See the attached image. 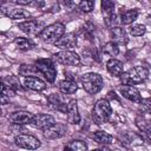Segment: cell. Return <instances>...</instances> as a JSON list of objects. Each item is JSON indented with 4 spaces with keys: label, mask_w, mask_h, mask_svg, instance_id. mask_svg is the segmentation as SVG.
I'll use <instances>...</instances> for the list:
<instances>
[{
    "label": "cell",
    "mask_w": 151,
    "mask_h": 151,
    "mask_svg": "<svg viewBox=\"0 0 151 151\" xmlns=\"http://www.w3.org/2000/svg\"><path fill=\"white\" fill-rule=\"evenodd\" d=\"M53 124H55V119L52 116L46 114V113L34 114L33 119H32V123H31L32 126H34L35 129H41V130H45V129L52 126Z\"/></svg>",
    "instance_id": "10"
},
{
    "label": "cell",
    "mask_w": 151,
    "mask_h": 151,
    "mask_svg": "<svg viewBox=\"0 0 151 151\" xmlns=\"http://www.w3.org/2000/svg\"><path fill=\"white\" fill-rule=\"evenodd\" d=\"M105 22H106V25H107L110 28L116 27V24H117V15H116L114 13L109 14V15L106 17V19H105Z\"/></svg>",
    "instance_id": "35"
},
{
    "label": "cell",
    "mask_w": 151,
    "mask_h": 151,
    "mask_svg": "<svg viewBox=\"0 0 151 151\" xmlns=\"http://www.w3.org/2000/svg\"><path fill=\"white\" fill-rule=\"evenodd\" d=\"M106 68H107L109 73L112 74L113 77H122V74L124 73L122 61H119L118 59H114V58L110 59L106 63Z\"/></svg>",
    "instance_id": "19"
},
{
    "label": "cell",
    "mask_w": 151,
    "mask_h": 151,
    "mask_svg": "<svg viewBox=\"0 0 151 151\" xmlns=\"http://www.w3.org/2000/svg\"><path fill=\"white\" fill-rule=\"evenodd\" d=\"M12 2L17 4V5H28V6H31V4H32V1H29V0H14Z\"/></svg>",
    "instance_id": "36"
},
{
    "label": "cell",
    "mask_w": 151,
    "mask_h": 151,
    "mask_svg": "<svg viewBox=\"0 0 151 151\" xmlns=\"http://www.w3.org/2000/svg\"><path fill=\"white\" fill-rule=\"evenodd\" d=\"M58 87H59V91H60L61 93H64V94H73V93H76L77 90H78L77 83H76V81L67 80V79L60 81L59 85H58Z\"/></svg>",
    "instance_id": "20"
},
{
    "label": "cell",
    "mask_w": 151,
    "mask_h": 151,
    "mask_svg": "<svg viewBox=\"0 0 151 151\" xmlns=\"http://www.w3.org/2000/svg\"><path fill=\"white\" fill-rule=\"evenodd\" d=\"M34 65H35L38 72L41 73L48 83H54V80L57 78V68L51 59L40 58V59L35 60Z\"/></svg>",
    "instance_id": "5"
},
{
    "label": "cell",
    "mask_w": 151,
    "mask_h": 151,
    "mask_svg": "<svg viewBox=\"0 0 151 151\" xmlns=\"http://www.w3.org/2000/svg\"><path fill=\"white\" fill-rule=\"evenodd\" d=\"M136 124H137V126H138L143 132L149 133V132L151 131V123H150L149 120H146L143 116H138V117L136 118Z\"/></svg>",
    "instance_id": "29"
},
{
    "label": "cell",
    "mask_w": 151,
    "mask_h": 151,
    "mask_svg": "<svg viewBox=\"0 0 151 151\" xmlns=\"http://www.w3.org/2000/svg\"><path fill=\"white\" fill-rule=\"evenodd\" d=\"M64 151H87V145H86L85 142L76 139V140L68 142L65 145Z\"/></svg>",
    "instance_id": "24"
},
{
    "label": "cell",
    "mask_w": 151,
    "mask_h": 151,
    "mask_svg": "<svg viewBox=\"0 0 151 151\" xmlns=\"http://www.w3.org/2000/svg\"><path fill=\"white\" fill-rule=\"evenodd\" d=\"M64 34H65V26L61 22H54L52 25L44 27V29L39 34V38L45 42L55 44Z\"/></svg>",
    "instance_id": "3"
},
{
    "label": "cell",
    "mask_w": 151,
    "mask_h": 151,
    "mask_svg": "<svg viewBox=\"0 0 151 151\" xmlns=\"http://www.w3.org/2000/svg\"><path fill=\"white\" fill-rule=\"evenodd\" d=\"M107 98H110V99H114V100L119 101L118 96H117V94H116V92H113V91H110V92L107 93Z\"/></svg>",
    "instance_id": "37"
},
{
    "label": "cell",
    "mask_w": 151,
    "mask_h": 151,
    "mask_svg": "<svg viewBox=\"0 0 151 151\" xmlns=\"http://www.w3.org/2000/svg\"><path fill=\"white\" fill-rule=\"evenodd\" d=\"M92 151H101V150H99V149H94V150H92Z\"/></svg>",
    "instance_id": "39"
},
{
    "label": "cell",
    "mask_w": 151,
    "mask_h": 151,
    "mask_svg": "<svg viewBox=\"0 0 151 151\" xmlns=\"http://www.w3.org/2000/svg\"><path fill=\"white\" fill-rule=\"evenodd\" d=\"M110 35H111L112 41L117 45H126L129 42L127 33L123 27L116 26V27L110 28Z\"/></svg>",
    "instance_id": "14"
},
{
    "label": "cell",
    "mask_w": 151,
    "mask_h": 151,
    "mask_svg": "<svg viewBox=\"0 0 151 151\" xmlns=\"http://www.w3.org/2000/svg\"><path fill=\"white\" fill-rule=\"evenodd\" d=\"M19 28L24 33H26L28 35H39L40 32L44 29L41 22H39L37 20H26V21H22V22L19 24Z\"/></svg>",
    "instance_id": "12"
},
{
    "label": "cell",
    "mask_w": 151,
    "mask_h": 151,
    "mask_svg": "<svg viewBox=\"0 0 151 151\" xmlns=\"http://www.w3.org/2000/svg\"><path fill=\"white\" fill-rule=\"evenodd\" d=\"M67 133V126L63 123H55L52 126L42 130V134L46 139L53 140V139H59L64 137Z\"/></svg>",
    "instance_id": "8"
},
{
    "label": "cell",
    "mask_w": 151,
    "mask_h": 151,
    "mask_svg": "<svg viewBox=\"0 0 151 151\" xmlns=\"http://www.w3.org/2000/svg\"><path fill=\"white\" fill-rule=\"evenodd\" d=\"M14 143L17 146L21 149H26V150H35L40 147V140L37 137L32 134H26V133L15 136Z\"/></svg>",
    "instance_id": "6"
},
{
    "label": "cell",
    "mask_w": 151,
    "mask_h": 151,
    "mask_svg": "<svg viewBox=\"0 0 151 151\" xmlns=\"http://www.w3.org/2000/svg\"><path fill=\"white\" fill-rule=\"evenodd\" d=\"M81 85L83 88L88 93V94H96L98 93L104 85L103 78L100 74L94 73V72H90L86 73L84 76H81Z\"/></svg>",
    "instance_id": "4"
},
{
    "label": "cell",
    "mask_w": 151,
    "mask_h": 151,
    "mask_svg": "<svg viewBox=\"0 0 151 151\" xmlns=\"http://www.w3.org/2000/svg\"><path fill=\"white\" fill-rule=\"evenodd\" d=\"M14 45L20 51H28V50H31V48H33L35 46V44H34V41L32 39H29V38H22V37L15 38Z\"/></svg>",
    "instance_id": "23"
},
{
    "label": "cell",
    "mask_w": 151,
    "mask_h": 151,
    "mask_svg": "<svg viewBox=\"0 0 151 151\" xmlns=\"http://www.w3.org/2000/svg\"><path fill=\"white\" fill-rule=\"evenodd\" d=\"M100 6H101L103 13H105L107 15L109 14H112L113 11H114V2L111 1V0H104V1H101Z\"/></svg>",
    "instance_id": "32"
},
{
    "label": "cell",
    "mask_w": 151,
    "mask_h": 151,
    "mask_svg": "<svg viewBox=\"0 0 151 151\" xmlns=\"http://www.w3.org/2000/svg\"><path fill=\"white\" fill-rule=\"evenodd\" d=\"M145 32H146V27L145 25L142 24H134L130 27V33L133 37H142L143 34H145Z\"/></svg>",
    "instance_id": "30"
},
{
    "label": "cell",
    "mask_w": 151,
    "mask_h": 151,
    "mask_svg": "<svg viewBox=\"0 0 151 151\" xmlns=\"http://www.w3.org/2000/svg\"><path fill=\"white\" fill-rule=\"evenodd\" d=\"M139 112H142V114L151 113V98L142 99L139 103Z\"/></svg>",
    "instance_id": "31"
},
{
    "label": "cell",
    "mask_w": 151,
    "mask_h": 151,
    "mask_svg": "<svg viewBox=\"0 0 151 151\" xmlns=\"http://www.w3.org/2000/svg\"><path fill=\"white\" fill-rule=\"evenodd\" d=\"M55 60L65 66H77L80 64V57L73 51H60L54 54Z\"/></svg>",
    "instance_id": "7"
},
{
    "label": "cell",
    "mask_w": 151,
    "mask_h": 151,
    "mask_svg": "<svg viewBox=\"0 0 151 151\" xmlns=\"http://www.w3.org/2000/svg\"><path fill=\"white\" fill-rule=\"evenodd\" d=\"M4 84H6L8 87L13 88L14 91H18V90H21V85H20V80L17 76H7L4 78Z\"/></svg>",
    "instance_id": "27"
},
{
    "label": "cell",
    "mask_w": 151,
    "mask_h": 151,
    "mask_svg": "<svg viewBox=\"0 0 151 151\" xmlns=\"http://www.w3.org/2000/svg\"><path fill=\"white\" fill-rule=\"evenodd\" d=\"M120 93L124 98H126L127 100L130 101H133V103H140L142 101V96H140V92L138 91L137 87L134 86H130V85H123L120 87Z\"/></svg>",
    "instance_id": "15"
},
{
    "label": "cell",
    "mask_w": 151,
    "mask_h": 151,
    "mask_svg": "<svg viewBox=\"0 0 151 151\" xmlns=\"http://www.w3.org/2000/svg\"><path fill=\"white\" fill-rule=\"evenodd\" d=\"M147 77H149L147 68H145L144 66H134V67H131L130 70L125 71L122 74L120 80H122L123 85L133 86L136 84L143 83L144 80L147 79Z\"/></svg>",
    "instance_id": "1"
},
{
    "label": "cell",
    "mask_w": 151,
    "mask_h": 151,
    "mask_svg": "<svg viewBox=\"0 0 151 151\" xmlns=\"http://www.w3.org/2000/svg\"><path fill=\"white\" fill-rule=\"evenodd\" d=\"M78 6H79V9H80L81 12L88 13V12H91V11L93 9V7H94V1H87V0L80 1V2L78 4Z\"/></svg>",
    "instance_id": "33"
},
{
    "label": "cell",
    "mask_w": 151,
    "mask_h": 151,
    "mask_svg": "<svg viewBox=\"0 0 151 151\" xmlns=\"http://www.w3.org/2000/svg\"><path fill=\"white\" fill-rule=\"evenodd\" d=\"M1 13L13 20H19V19H26L29 18V13L22 8H9L6 6H1Z\"/></svg>",
    "instance_id": "16"
},
{
    "label": "cell",
    "mask_w": 151,
    "mask_h": 151,
    "mask_svg": "<svg viewBox=\"0 0 151 151\" xmlns=\"http://www.w3.org/2000/svg\"><path fill=\"white\" fill-rule=\"evenodd\" d=\"M33 116L31 112L28 111H24V110H19V111H13L8 114V120L13 124V125H26V124H31Z\"/></svg>",
    "instance_id": "9"
},
{
    "label": "cell",
    "mask_w": 151,
    "mask_h": 151,
    "mask_svg": "<svg viewBox=\"0 0 151 151\" xmlns=\"http://www.w3.org/2000/svg\"><path fill=\"white\" fill-rule=\"evenodd\" d=\"M47 103H48V106L53 110H57V111H60L64 113H66V111H67V104H66V100L63 94L51 93L47 97Z\"/></svg>",
    "instance_id": "11"
},
{
    "label": "cell",
    "mask_w": 151,
    "mask_h": 151,
    "mask_svg": "<svg viewBox=\"0 0 151 151\" xmlns=\"http://www.w3.org/2000/svg\"><path fill=\"white\" fill-rule=\"evenodd\" d=\"M1 94H5V96H7L8 98H11V97H14V96H15V91H14L13 88L8 87L6 84L2 83V85H1Z\"/></svg>",
    "instance_id": "34"
},
{
    "label": "cell",
    "mask_w": 151,
    "mask_h": 151,
    "mask_svg": "<svg viewBox=\"0 0 151 151\" xmlns=\"http://www.w3.org/2000/svg\"><path fill=\"white\" fill-rule=\"evenodd\" d=\"M39 73L35 65H29V64H22L19 67V74L24 76L25 78L27 77H35V74Z\"/></svg>",
    "instance_id": "25"
},
{
    "label": "cell",
    "mask_w": 151,
    "mask_h": 151,
    "mask_svg": "<svg viewBox=\"0 0 151 151\" xmlns=\"http://www.w3.org/2000/svg\"><path fill=\"white\" fill-rule=\"evenodd\" d=\"M8 103H9V98L7 96H5V94H1V104L2 105H6Z\"/></svg>",
    "instance_id": "38"
},
{
    "label": "cell",
    "mask_w": 151,
    "mask_h": 151,
    "mask_svg": "<svg viewBox=\"0 0 151 151\" xmlns=\"http://www.w3.org/2000/svg\"><path fill=\"white\" fill-rule=\"evenodd\" d=\"M24 86L27 90H32L35 92H40L46 88V84L38 77H27L24 79Z\"/></svg>",
    "instance_id": "18"
},
{
    "label": "cell",
    "mask_w": 151,
    "mask_h": 151,
    "mask_svg": "<svg viewBox=\"0 0 151 151\" xmlns=\"http://www.w3.org/2000/svg\"><path fill=\"white\" fill-rule=\"evenodd\" d=\"M103 53L110 57H116L119 53V47L117 44H114L113 41H109L103 46Z\"/></svg>",
    "instance_id": "26"
},
{
    "label": "cell",
    "mask_w": 151,
    "mask_h": 151,
    "mask_svg": "<svg viewBox=\"0 0 151 151\" xmlns=\"http://www.w3.org/2000/svg\"><path fill=\"white\" fill-rule=\"evenodd\" d=\"M138 17V11L137 9H127V11H123L120 13L119 17V21L123 25H130L132 24Z\"/></svg>",
    "instance_id": "21"
},
{
    "label": "cell",
    "mask_w": 151,
    "mask_h": 151,
    "mask_svg": "<svg viewBox=\"0 0 151 151\" xmlns=\"http://www.w3.org/2000/svg\"><path fill=\"white\" fill-rule=\"evenodd\" d=\"M77 42H78V37L76 33H66L54 45L61 48V51H70V48L76 47Z\"/></svg>",
    "instance_id": "13"
},
{
    "label": "cell",
    "mask_w": 151,
    "mask_h": 151,
    "mask_svg": "<svg viewBox=\"0 0 151 151\" xmlns=\"http://www.w3.org/2000/svg\"><path fill=\"white\" fill-rule=\"evenodd\" d=\"M67 122L70 124H78L80 122V114L78 110V103L76 99H71L67 103Z\"/></svg>",
    "instance_id": "17"
},
{
    "label": "cell",
    "mask_w": 151,
    "mask_h": 151,
    "mask_svg": "<svg viewBox=\"0 0 151 151\" xmlns=\"http://www.w3.org/2000/svg\"><path fill=\"white\" fill-rule=\"evenodd\" d=\"M83 55L86 59H90L91 61H100V54L94 47H87L86 50H83Z\"/></svg>",
    "instance_id": "28"
},
{
    "label": "cell",
    "mask_w": 151,
    "mask_h": 151,
    "mask_svg": "<svg viewBox=\"0 0 151 151\" xmlns=\"http://www.w3.org/2000/svg\"><path fill=\"white\" fill-rule=\"evenodd\" d=\"M92 138L98 143V144H104V145H107V144H111L113 142V137L107 133L106 131H103V130H99V131H96L92 136Z\"/></svg>",
    "instance_id": "22"
},
{
    "label": "cell",
    "mask_w": 151,
    "mask_h": 151,
    "mask_svg": "<svg viewBox=\"0 0 151 151\" xmlns=\"http://www.w3.org/2000/svg\"><path fill=\"white\" fill-rule=\"evenodd\" d=\"M112 114V109L107 99H98L92 110V119L96 124L100 125L106 123Z\"/></svg>",
    "instance_id": "2"
}]
</instances>
